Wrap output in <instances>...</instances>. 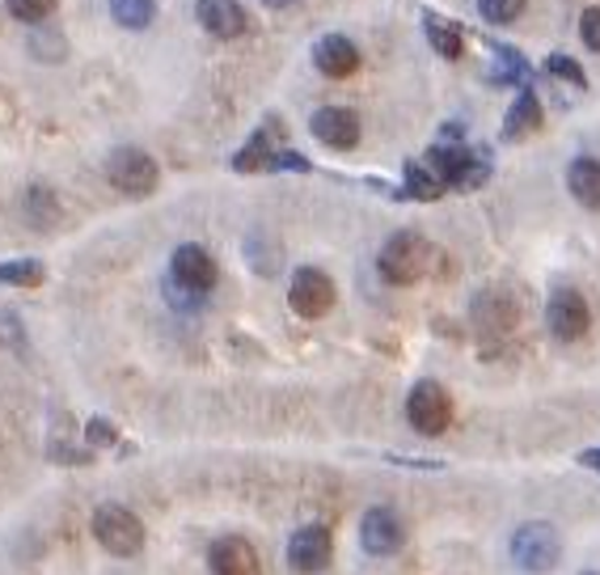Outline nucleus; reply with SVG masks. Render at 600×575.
Masks as SVG:
<instances>
[{
    "mask_svg": "<svg viewBox=\"0 0 600 575\" xmlns=\"http://www.w3.org/2000/svg\"><path fill=\"white\" fill-rule=\"evenodd\" d=\"M212 288H216V258L203 246H195V242L174 250L165 297L178 305V309H195V305H203V297Z\"/></svg>",
    "mask_w": 600,
    "mask_h": 575,
    "instance_id": "obj_1",
    "label": "nucleus"
},
{
    "mask_svg": "<svg viewBox=\"0 0 600 575\" xmlns=\"http://www.w3.org/2000/svg\"><path fill=\"white\" fill-rule=\"evenodd\" d=\"M377 267L389 284H414V279H423L427 267H432V246L419 237V233H393L389 242L381 246V258H377Z\"/></svg>",
    "mask_w": 600,
    "mask_h": 575,
    "instance_id": "obj_2",
    "label": "nucleus"
},
{
    "mask_svg": "<svg viewBox=\"0 0 600 575\" xmlns=\"http://www.w3.org/2000/svg\"><path fill=\"white\" fill-rule=\"evenodd\" d=\"M512 559H516L520 572L542 575L554 572L558 559H563V542H558V529L546 521H529L512 533Z\"/></svg>",
    "mask_w": 600,
    "mask_h": 575,
    "instance_id": "obj_3",
    "label": "nucleus"
},
{
    "mask_svg": "<svg viewBox=\"0 0 600 575\" xmlns=\"http://www.w3.org/2000/svg\"><path fill=\"white\" fill-rule=\"evenodd\" d=\"M93 538H98V546L110 550V554H119V559H132L144 550V524L132 508H123V504H102L98 512H93Z\"/></svg>",
    "mask_w": 600,
    "mask_h": 575,
    "instance_id": "obj_4",
    "label": "nucleus"
},
{
    "mask_svg": "<svg viewBox=\"0 0 600 575\" xmlns=\"http://www.w3.org/2000/svg\"><path fill=\"white\" fill-rule=\"evenodd\" d=\"M107 178L114 191L132 195V199H144V195L157 191L162 169H157V162H153L144 148H114L107 162Z\"/></svg>",
    "mask_w": 600,
    "mask_h": 575,
    "instance_id": "obj_5",
    "label": "nucleus"
},
{
    "mask_svg": "<svg viewBox=\"0 0 600 575\" xmlns=\"http://www.w3.org/2000/svg\"><path fill=\"white\" fill-rule=\"evenodd\" d=\"M407 419L419 436H440L453 423V398L440 382H419L407 398Z\"/></svg>",
    "mask_w": 600,
    "mask_h": 575,
    "instance_id": "obj_6",
    "label": "nucleus"
},
{
    "mask_svg": "<svg viewBox=\"0 0 600 575\" xmlns=\"http://www.w3.org/2000/svg\"><path fill=\"white\" fill-rule=\"evenodd\" d=\"M546 327L558 343H575V339H584L588 327H592L588 301H584L575 288H554V297H549V305H546Z\"/></svg>",
    "mask_w": 600,
    "mask_h": 575,
    "instance_id": "obj_7",
    "label": "nucleus"
},
{
    "mask_svg": "<svg viewBox=\"0 0 600 575\" xmlns=\"http://www.w3.org/2000/svg\"><path fill=\"white\" fill-rule=\"evenodd\" d=\"M288 301H292V309H297L300 318H322V313H330V305H334V279L326 272H318V267H300L292 275Z\"/></svg>",
    "mask_w": 600,
    "mask_h": 575,
    "instance_id": "obj_8",
    "label": "nucleus"
},
{
    "mask_svg": "<svg viewBox=\"0 0 600 575\" xmlns=\"http://www.w3.org/2000/svg\"><path fill=\"white\" fill-rule=\"evenodd\" d=\"M407 542V529L398 521V512H389V508H368L364 512V521H359V546L368 550V554H398Z\"/></svg>",
    "mask_w": 600,
    "mask_h": 575,
    "instance_id": "obj_9",
    "label": "nucleus"
},
{
    "mask_svg": "<svg viewBox=\"0 0 600 575\" xmlns=\"http://www.w3.org/2000/svg\"><path fill=\"white\" fill-rule=\"evenodd\" d=\"M330 554H334V542H330L326 524H304V529L292 533V542H288V563H292V572L300 575L322 572L330 563Z\"/></svg>",
    "mask_w": 600,
    "mask_h": 575,
    "instance_id": "obj_10",
    "label": "nucleus"
},
{
    "mask_svg": "<svg viewBox=\"0 0 600 575\" xmlns=\"http://www.w3.org/2000/svg\"><path fill=\"white\" fill-rule=\"evenodd\" d=\"M309 132L334 153H347V148L359 144V114L347 107H322L309 119Z\"/></svg>",
    "mask_w": 600,
    "mask_h": 575,
    "instance_id": "obj_11",
    "label": "nucleus"
},
{
    "mask_svg": "<svg viewBox=\"0 0 600 575\" xmlns=\"http://www.w3.org/2000/svg\"><path fill=\"white\" fill-rule=\"evenodd\" d=\"M195 18H199V26L208 30L212 38H242L249 26L246 9L237 0H199Z\"/></svg>",
    "mask_w": 600,
    "mask_h": 575,
    "instance_id": "obj_12",
    "label": "nucleus"
},
{
    "mask_svg": "<svg viewBox=\"0 0 600 575\" xmlns=\"http://www.w3.org/2000/svg\"><path fill=\"white\" fill-rule=\"evenodd\" d=\"M313 64H318L322 77H352L355 68H359V52H355L352 38L326 34V38H318V47H313Z\"/></svg>",
    "mask_w": 600,
    "mask_h": 575,
    "instance_id": "obj_13",
    "label": "nucleus"
},
{
    "mask_svg": "<svg viewBox=\"0 0 600 575\" xmlns=\"http://www.w3.org/2000/svg\"><path fill=\"white\" fill-rule=\"evenodd\" d=\"M208 563H212V575H258V554L246 538H220Z\"/></svg>",
    "mask_w": 600,
    "mask_h": 575,
    "instance_id": "obj_14",
    "label": "nucleus"
},
{
    "mask_svg": "<svg viewBox=\"0 0 600 575\" xmlns=\"http://www.w3.org/2000/svg\"><path fill=\"white\" fill-rule=\"evenodd\" d=\"M567 191L575 203H584L588 212H600V162L597 157H575L567 169Z\"/></svg>",
    "mask_w": 600,
    "mask_h": 575,
    "instance_id": "obj_15",
    "label": "nucleus"
},
{
    "mask_svg": "<svg viewBox=\"0 0 600 575\" xmlns=\"http://www.w3.org/2000/svg\"><path fill=\"white\" fill-rule=\"evenodd\" d=\"M537 128H542V107H537V98L524 89L516 102H512V110H508V119H503V136L520 140V136H529V132H537Z\"/></svg>",
    "mask_w": 600,
    "mask_h": 575,
    "instance_id": "obj_16",
    "label": "nucleus"
},
{
    "mask_svg": "<svg viewBox=\"0 0 600 575\" xmlns=\"http://www.w3.org/2000/svg\"><path fill=\"white\" fill-rule=\"evenodd\" d=\"M110 18L123 30H144L157 18V0H110Z\"/></svg>",
    "mask_w": 600,
    "mask_h": 575,
    "instance_id": "obj_17",
    "label": "nucleus"
},
{
    "mask_svg": "<svg viewBox=\"0 0 600 575\" xmlns=\"http://www.w3.org/2000/svg\"><path fill=\"white\" fill-rule=\"evenodd\" d=\"M423 26H427V43H432L444 59H457V55H462V30L453 26V22H440V18L427 13V22H423Z\"/></svg>",
    "mask_w": 600,
    "mask_h": 575,
    "instance_id": "obj_18",
    "label": "nucleus"
},
{
    "mask_svg": "<svg viewBox=\"0 0 600 575\" xmlns=\"http://www.w3.org/2000/svg\"><path fill=\"white\" fill-rule=\"evenodd\" d=\"M0 284H13V288H38V284H43V263H34V258L0 263Z\"/></svg>",
    "mask_w": 600,
    "mask_h": 575,
    "instance_id": "obj_19",
    "label": "nucleus"
},
{
    "mask_svg": "<svg viewBox=\"0 0 600 575\" xmlns=\"http://www.w3.org/2000/svg\"><path fill=\"white\" fill-rule=\"evenodd\" d=\"M440 191H444V183H440L427 165H419V162L407 165V195L410 199H440Z\"/></svg>",
    "mask_w": 600,
    "mask_h": 575,
    "instance_id": "obj_20",
    "label": "nucleus"
},
{
    "mask_svg": "<svg viewBox=\"0 0 600 575\" xmlns=\"http://www.w3.org/2000/svg\"><path fill=\"white\" fill-rule=\"evenodd\" d=\"M4 4H9V13H13L22 26H43L55 13L59 0H4Z\"/></svg>",
    "mask_w": 600,
    "mask_h": 575,
    "instance_id": "obj_21",
    "label": "nucleus"
},
{
    "mask_svg": "<svg viewBox=\"0 0 600 575\" xmlns=\"http://www.w3.org/2000/svg\"><path fill=\"white\" fill-rule=\"evenodd\" d=\"M520 9H524V0H478V13H482L491 26H508V22H516Z\"/></svg>",
    "mask_w": 600,
    "mask_h": 575,
    "instance_id": "obj_22",
    "label": "nucleus"
},
{
    "mask_svg": "<svg viewBox=\"0 0 600 575\" xmlns=\"http://www.w3.org/2000/svg\"><path fill=\"white\" fill-rule=\"evenodd\" d=\"M26 217L34 220V224H43V229L55 220V199L47 187H34V191L26 195Z\"/></svg>",
    "mask_w": 600,
    "mask_h": 575,
    "instance_id": "obj_23",
    "label": "nucleus"
},
{
    "mask_svg": "<svg viewBox=\"0 0 600 575\" xmlns=\"http://www.w3.org/2000/svg\"><path fill=\"white\" fill-rule=\"evenodd\" d=\"M546 68H549V77H563V81L579 85V89L588 85V77L579 73V64H575L571 55H549V59H546Z\"/></svg>",
    "mask_w": 600,
    "mask_h": 575,
    "instance_id": "obj_24",
    "label": "nucleus"
},
{
    "mask_svg": "<svg viewBox=\"0 0 600 575\" xmlns=\"http://www.w3.org/2000/svg\"><path fill=\"white\" fill-rule=\"evenodd\" d=\"M579 38L588 43V52H600V9H588L579 18Z\"/></svg>",
    "mask_w": 600,
    "mask_h": 575,
    "instance_id": "obj_25",
    "label": "nucleus"
},
{
    "mask_svg": "<svg viewBox=\"0 0 600 575\" xmlns=\"http://www.w3.org/2000/svg\"><path fill=\"white\" fill-rule=\"evenodd\" d=\"M85 436H89V444H114V423L110 419H93L85 428Z\"/></svg>",
    "mask_w": 600,
    "mask_h": 575,
    "instance_id": "obj_26",
    "label": "nucleus"
},
{
    "mask_svg": "<svg viewBox=\"0 0 600 575\" xmlns=\"http://www.w3.org/2000/svg\"><path fill=\"white\" fill-rule=\"evenodd\" d=\"M579 462L588 469H600V449H588V453H579Z\"/></svg>",
    "mask_w": 600,
    "mask_h": 575,
    "instance_id": "obj_27",
    "label": "nucleus"
},
{
    "mask_svg": "<svg viewBox=\"0 0 600 575\" xmlns=\"http://www.w3.org/2000/svg\"><path fill=\"white\" fill-rule=\"evenodd\" d=\"M263 4H267V9H288L292 0H263Z\"/></svg>",
    "mask_w": 600,
    "mask_h": 575,
    "instance_id": "obj_28",
    "label": "nucleus"
}]
</instances>
